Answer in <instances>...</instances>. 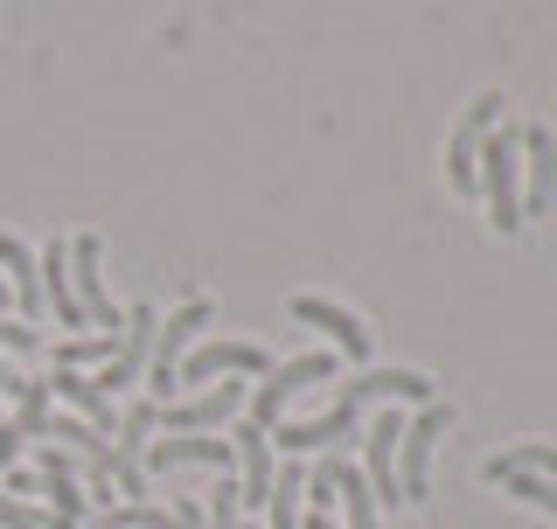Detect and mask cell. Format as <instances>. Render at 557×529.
Returning <instances> with one entry per match:
<instances>
[{
    "mask_svg": "<svg viewBox=\"0 0 557 529\" xmlns=\"http://www.w3.org/2000/svg\"><path fill=\"white\" fill-rule=\"evenodd\" d=\"M516 182H522V139H516V126H495L481 139V168H474V196H487V231H495V237L522 231Z\"/></svg>",
    "mask_w": 557,
    "mask_h": 529,
    "instance_id": "obj_1",
    "label": "cell"
},
{
    "mask_svg": "<svg viewBox=\"0 0 557 529\" xmlns=\"http://www.w3.org/2000/svg\"><path fill=\"white\" fill-rule=\"evenodd\" d=\"M453 426V404H418V418H405V439H397V495H405L411 508L432 502V446L446 439Z\"/></svg>",
    "mask_w": 557,
    "mask_h": 529,
    "instance_id": "obj_2",
    "label": "cell"
},
{
    "mask_svg": "<svg viewBox=\"0 0 557 529\" xmlns=\"http://www.w3.org/2000/svg\"><path fill=\"white\" fill-rule=\"evenodd\" d=\"M209 328V299L202 293H188L182 307L168 313L161 328H153V356H147V391H153V404H168L182 383H174V369H182V356L196 348V334Z\"/></svg>",
    "mask_w": 557,
    "mask_h": 529,
    "instance_id": "obj_3",
    "label": "cell"
},
{
    "mask_svg": "<svg viewBox=\"0 0 557 529\" xmlns=\"http://www.w3.org/2000/svg\"><path fill=\"white\" fill-rule=\"evenodd\" d=\"M502 112H509V98H502V91H481V98L460 112V126H453V139H446V182H453V196H474L481 139L502 126Z\"/></svg>",
    "mask_w": 557,
    "mask_h": 529,
    "instance_id": "obj_4",
    "label": "cell"
},
{
    "mask_svg": "<svg viewBox=\"0 0 557 529\" xmlns=\"http://www.w3.org/2000/svg\"><path fill=\"white\" fill-rule=\"evenodd\" d=\"M327 377H335V356H321V348H313V356H293V362H278L272 377L251 391V404H244V426L272 432V426H278V411H286V404L300 397L307 383H327Z\"/></svg>",
    "mask_w": 557,
    "mask_h": 529,
    "instance_id": "obj_5",
    "label": "cell"
},
{
    "mask_svg": "<svg viewBox=\"0 0 557 529\" xmlns=\"http://www.w3.org/2000/svg\"><path fill=\"white\" fill-rule=\"evenodd\" d=\"M98 258H104L98 231L70 237V293H77V307H84V328H91V334H119V328H126V307H112V293H104V272H98Z\"/></svg>",
    "mask_w": 557,
    "mask_h": 529,
    "instance_id": "obj_6",
    "label": "cell"
},
{
    "mask_svg": "<svg viewBox=\"0 0 557 529\" xmlns=\"http://www.w3.org/2000/svg\"><path fill=\"white\" fill-rule=\"evenodd\" d=\"M153 426H161V404L153 397H133L126 404V418H119V439H112V488L126 502H139L147 495V439H153Z\"/></svg>",
    "mask_w": 557,
    "mask_h": 529,
    "instance_id": "obj_7",
    "label": "cell"
},
{
    "mask_svg": "<svg viewBox=\"0 0 557 529\" xmlns=\"http://www.w3.org/2000/svg\"><path fill=\"white\" fill-rule=\"evenodd\" d=\"M153 328H161V313L139 299V307H126V328H119V356L104 362V369H91V383L104 397L112 391H133L139 377H147V356H153Z\"/></svg>",
    "mask_w": 557,
    "mask_h": 529,
    "instance_id": "obj_8",
    "label": "cell"
},
{
    "mask_svg": "<svg viewBox=\"0 0 557 529\" xmlns=\"http://www.w3.org/2000/svg\"><path fill=\"white\" fill-rule=\"evenodd\" d=\"M244 404H251L244 383H209V391H196V397H168L161 426L168 432H216V426H237Z\"/></svg>",
    "mask_w": 557,
    "mask_h": 529,
    "instance_id": "obj_9",
    "label": "cell"
},
{
    "mask_svg": "<svg viewBox=\"0 0 557 529\" xmlns=\"http://www.w3.org/2000/svg\"><path fill=\"white\" fill-rule=\"evenodd\" d=\"M397 439H405V418L383 404V411L362 426V453H370V467H362V481H370V502L376 516L383 508H405V495H397Z\"/></svg>",
    "mask_w": 557,
    "mask_h": 529,
    "instance_id": "obj_10",
    "label": "cell"
},
{
    "mask_svg": "<svg viewBox=\"0 0 557 529\" xmlns=\"http://www.w3.org/2000/svg\"><path fill=\"white\" fill-rule=\"evenodd\" d=\"M216 377H272V356L258 342H196L174 369V383H216Z\"/></svg>",
    "mask_w": 557,
    "mask_h": 529,
    "instance_id": "obj_11",
    "label": "cell"
},
{
    "mask_svg": "<svg viewBox=\"0 0 557 529\" xmlns=\"http://www.w3.org/2000/svg\"><path fill=\"white\" fill-rule=\"evenodd\" d=\"M139 467H153V473L216 467V473H231L237 467V446H231V439H209V432H168V439H147V460H139Z\"/></svg>",
    "mask_w": 557,
    "mask_h": 529,
    "instance_id": "obj_12",
    "label": "cell"
},
{
    "mask_svg": "<svg viewBox=\"0 0 557 529\" xmlns=\"http://www.w3.org/2000/svg\"><path fill=\"white\" fill-rule=\"evenodd\" d=\"M356 432H362V411L335 397L321 418H300V426L278 418V426H272V453H321V446H342V439H356Z\"/></svg>",
    "mask_w": 557,
    "mask_h": 529,
    "instance_id": "obj_13",
    "label": "cell"
},
{
    "mask_svg": "<svg viewBox=\"0 0 557 529\" xmlns=\"http://www.w3.org/2000/svg\"><path fill=\"white\" fill-rule=\"evenodd\" d=\"M286 313H293V321H307V328H321L348 362H370V328H362L348 307H335V299H321V293H293Z\"/></svg>",
    "mask_w": 557,
    "mask_h": 529,
    "instance_id": "obj_14",
    "label": "cell"
},
{
    "mask_svg": "<svg viewBox=\"0 0 557 529\" xmlns=\"http://www.w3.org/2000/svg\"><path fill=\"white\" fill-rule=\"evenodd\" d=\"M231 446H237V467H244V481H237V502L265 516V502H272V473H278V467H272V432H258V426H244V418H237Z\"/></svg>",
    "mask_w": 557,
    "mask_h": 529,
    "instance_id": "obj_15",
    "label": "cell"
},
{
    "mask_svg": "<svg viewBox=\"0 0 557 529\" xmlns=\"http://www.w3.org/2000/svg\"><path fill=\"white\" fill-rule=\"evenodd\" d=\"M335 397L356 404V411L370 397H383V404H432V377H418V369H362V377H348Z\"/></svg>",
    "mask_w": 557,
    "mask_h": 529,
    "instance_id": "obj_16",
    "label": "cell"
},
{
    "mask_svg": "<svg viewBox=\"0 0 557 529\" xmlns=\"http://www.w3.org/2000/svg\"><path fill=\"white\" fill-rule=\"evenodd\" d=\"M516 139H522V168H530V196H522V223H530L557 202V139L550 126H522Z\"/></svg>",
    "mask_w": 557,
    "mask_h": 529,
    "instance_id": "obj_17",
    "label": "cell"
},
{
    "mask_svg": "<svg viewBox=\"0 0 557 529\" xmlns=\"http://www.w3.org/2000/svg\"><path fill=\"white\" fill-rule=\"evenodd\" d=\"M49 397H63V404H70V411H77L91 432L112 439V397H104L98 383L84 377V369H57V377H49Z\"/></svg>",
    "mask_w": 557,
    "mask_h": 529,
    "instance_id": "obj_18",
    "label": "cell"
},
{
    "mask_svg": "<svg viewBox=\"0 0 557 529\" xmlns=\"http://www.w3.org/2000/svg\"><path fill=\"white\" fill-rule=\"evenodd\" d=\"M42 307L57 313V328H84V307L70 293V237H57L42 251Z\"/></svg>",
    "mask_w": 557,
    "mask_h": 529,
    "instance_id": "obj_19",
    "label": "cell"
},
{
    "mask_svg": "<svg viewBox=\"0 0 557 529\" xmlns=\"http://www.w3.org/2000/svg\"><path fill=\"white\" fill-rule=\"evenodd\" d=\"M509 473H536V481H557V446H550V439H522V446L495 453V460H481V481H487V488H502Z\"/></svg>",
    "mask_w": 557,
    "mask_h": 529,
    "instance_id": "obj_20",
    "label": "cell"
},
{
    "mask_svg": "<svg viewBox=\"0 0 557 529\" xmlns=\"http://www.w3.org/2000/svg\"><path fill=\"white\" fill-rule=\"evenodd\" d=\"M335 508H342V529H376V502H370V481H362L348 460H335Z\"/></svg>",
    "mask_w": 557,
    "mask_h": 529,
    "instance_id": "obj_21",
    "label": "cell"
},
{
    "mask_svg": "<svg viewBox=\"0 0 557 529\" xmlns=\"http://www.w3.org/2000/svg\"><path fill=\"white\" fill-rule=\"evenodd\" d=\"M300 495H307V467H300V460H286V467L272 473V502H265L272 529H300Z\"/></svg>",
    "mask_w": 557,
    "mask_h": 529,
    "instance_id": "obj_22",
    "label": "cell"
},
{
    "mask_svg": "<svg viewBox=\"0 0 557 529\" xmlns=\"http://www.w3.org/2000/svg\"><path fill=\"white\" fill-rule=\"evenodd\" d=\"M49 356H57V369H84V362L104 369V362L119 356V334H63V342L49 348Z\"/></svg>",
    "mask_w": 557,
    "mask_h": 529,
    "instance_id": "obj_23",
    "label": "cell"
},
{
    "mask_svg": "<svg viewBox=\"0 0 557 529\" xmlns=\"http://www.w3.org/2000/svg\"><path fill=\"white\" fill-rule=\"evenodd\" d=\"M42 495H49V516H63V522L91 516V495L77 488V473H42Z\"/></svg>",
    "mask_w": 557,
    "mask_h": 529,
    "instance_id": "obj_24",
    "label": "cell"
},
{
    "mask_svg": "<svg viewBox=\"0 0 557 529\" xmlns=\"http://www.w3.org/2000/svg\"><path fill=\"white\" fill-rule=\"evenodd\" d=\"M502 495H516L522 508H544V516L557 522V481H536V473H509V481H502Z\"/></svg>",
    "mask_w": 557,
    "mask_h": 529,
    "instance_id": "obj_25",
    "label": "cell"
},
{
    "mask_svg": "<svg viewBox=\"0 0 557 529\" xmlns=\"http://www.w3.org/2000/svg\"><path fill=\"white\" fill-rule=\"evenodd\" d=\"M209 529H244V502H237V481H231V473L209 488Z\"/></svg>",
    "mask_w": 557,
    "mask_h": 529,
    "instance_id": "obj_26",
    "label": "cell"
},
{
    "mask_svg": "<svg viewBox=\"0 0 557 529\" xmlns=\"http://www.w3.org/2000/svg\"><path fill=\"white\" fill-rule=\"evenodd\" d=\"M0 348H8V356H35V348H42V328L8 321V313H0Z\"/></svg>",
    "mask_w": 557,
    "mask_h": 529,
    "instance_id": "obj_27",
    "label": "cell"
},
{
    "mask_svg": "<svg viewBox=\"0 0 557 529\" xmlns=\"http://www.w3.org/2000/svg\"><path fill=\"white\" fill-rule=\"evenodd\" d=\"M42 522H49V516H42L35 502H14L8 488H0V529H42Z\"/></svg>",
    "mask_w": 557,
    "mask_h": 529,
    "instance_id": "obj_28",
    "label": "cell"
},
{
    "mask_svg": "<svg viewBox=\"0 0 557 529\" xmlns=\"http://www.w3.org/2000/svg\"><path fill=\"white\" fill-rule=\"evenodd\" d=\"M22 460V432H14V418H0V467Z\"/></svg>",
    "mask_w": 557,
    "mask_h": 529,
    "instance_id": "obj_29",
    "label": "cell"
},
{
    "mask_svg": "<svg viewBox=\"0 0 557 529\" xmlns=\"http://www.w3.org/2000/svg\"><path fill=\"white\" fill-rule=\"evenodd\" d=\"M0 391H8V397H14V369H8V362H0Z\"/></svg>",
    "mask_w": 557,
    "mask_h": 529,
    "instance_id": "obj_30",
    "label": "cell"
},
{
    "mask_svg": "<svg viewBox=\"0 0 557 529\" xmlns=\"http://www.w3.org/2000/svg\"><path fill=\"white\" fill-rule=\"evenodd\" d=\"M42 529H84V522H63V516H49V522H42Z\"/></svg>",
    "mask_w": 557,
    "mask_h": 529,
    "instance_id": "obj_31",
    "label": "cell"
}]
</instances>
